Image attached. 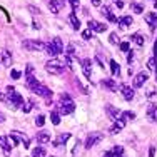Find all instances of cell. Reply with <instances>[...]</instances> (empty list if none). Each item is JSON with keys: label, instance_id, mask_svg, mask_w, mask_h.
<instances>
[{"label": "cell", "instance_id": "cell-1", "mask_svg": "<svg viewBox=\"0 0 157 157\" xmlns=\"http://www.w3.org/2000/svg\"><path fill=\"white\" fill-rule=\"evenodd\" d=\"M5 94H7V105H9L10 109L15 110V109H18V107H22L24 99H22V95L15 90V87L9 85V87L5 89Z\"/></svg>", "mask_w": 157, "mask_h": 157}, {"label": "cell", "instance_id": "cell-10", "mask_svg": "<svg viewBox=\"0 0 157 157\" xmlns=\"http://www.w3.org/2000/svg\"><path fill=\"white\" fill-rule=\"evenodd\" d=\"M105 112H107V115H109L110 119H114V121H117V119H119V115L122 114V112L119 110L117 107H114L112 104H107V105H105Z\"/></svg>", "mask_w": 157, "mask_h": 157}, {"label": "cell", "instance_id": "cell-21", "mask_svg": "<svg viewBox=\"0 0 157 157\" xmlns=\"http://www.w3.org/2000/svg\"><path fill=\"white\" fill-rule=\"evenodd\" d=\"M102 85L107 89V90H110V92L117 90V84H115L114 78H105V80H102Z\"/></svg>", "mask_w": 157, "mask_h": 157}, {"label": "cell", "instance_id": "cell-5", "mask_svg": "<svg viewBox=\"0 0 157 157\" xmlns=\"http://www.w3.org/2000/svg\"><path fill=\"white\" fill-rule=\"evenodd\" d=\"M22 47L29 52H39V50H45V44L40 42V40H32V39H27L22 42Z\"/></svg>", "mask_w": 157, "mask_h": 157}, {"label": "cell", "instance_id": "cell-49", "mask_svg": "<svg viewBox=\"0 0 157 157\" xmlns=\"http://www.w3.org/2000/svg\"><path fill=\"white\" fill-rule=\"evenodd\" d=\"M155 72H157V67H155Z\"/></svg>", "mask_w": 157, "mask_h": 157}, {"label": "cell", "instance_id": "cell-13", "mask_svg": "<svg viewBox=\"0 0 157 157\" xmlns=\"http://www.w3.org/2000/svg\"><path fill=\"white\" fill-rule=\"evenodd\" d=\"M89 29H90V30H95V32H105L107 25L100 24V22H97V20H89Z\"/></svg>", "mask_w": 157, "mask_h": 157}, {"label": "cell", "instance_id": "cell-3", "mask_svg": "<svg viewBox=\"0 0 157 157\" xmlns=\"http://www.w3.org/2000/svg\"><path fill=\"white\" fill-rule=\"evenodd\" d=\"M63 67H65L63 60H57V59H52V60H48L45 63V70L48 74H52V75H60V74H63Z\"/></svg>", "mask_w": 157, "mask_h": 157}, {"label": "cell", "instance_id": "cell-22", "mask_svg": "<svg viewBox=\"0 0 157 157\" xmlns=\"http://www.w3.org/2000/svg\"><path fill=\"white\" fill-rule=\"evenodd\" d=\"M100 12H102V15H105L107 20H110V22H117V17H115L114 13L110 12V9H109L107 5H104L102 9H100Z\"/></svg>", "mask_w": 157, "mask_h": 157}, {"label": "cell", "instance_id": "cell-15", "mask_svg": "<svg viewBox=\"0 0 157 157\" xmlns=\"http://www.w3.org/2000/svg\"><path fill=\"white\" fill-rule=\"evenodd\" d=\"M82 70H84L85 77L90 78V75H92V62L89 60V59H84V60H82Z\"/></svg>", "mask_w": 157, "mask_h": 157}, {"label": "cell", "instance_id": "cell-48", "mask_svg": "<svg viewBox=\"0 0 157 157\" xmlns=\"http://www.w3.org/2000/svg\"><path fill=\"white\" fill-rule=\"evenodd\" d=\"M3 121H5V117H3V114L0 112V122H3Z\"/></svg>", "mask_w": 157, "mask_h": 157}, {"label": "cell", "instance_id": "cell-34", "mask_svg": "<svg viewBox=\"0 0 157 157\" xmlns=\"http://www.w3.org/2000/svg\"><path fill=\"white\" fill-rule=\"evenodd\" d=\"M130 9H132L136 13H142V12H144V7H142L140 3H132V5H130Z\"/></svg>", "mask_w": 157, "mask_h": 157}, {"label": "cell", "instance_id": "cell-11", "mask_svg": "<svg viewBox=\"0 0 157 157\" xmlns=\"http://www.w3.org/2000/svg\"><path fill=\"white\" fill-rule=\"evenodd\" d=\"M145 22L149 24V27H151V30H155V29H157V12L145 13Z\"/></svg>", "mask_w": 157, "mask_h": 157}, {"label": "cell", "instance_id": "cell-27", "mask_svg": "<svg viewBox=\"0 0 157 157\" xmlns=\"http://www.w3.org/2000/svg\"><path fill=\"white\" fill-rule=\"evenodd\" d=\"M37 140L42 142V144H47V142H50V134L48 132H39L37 134Z\"/></svg>", "mask_w": 157, "mask_h": 157}, {"label": "cell", "instance_id": "cell-6", "mask_svg": "<svg viewBox=\"0 0 157 157\" xmlns=\"http://www.w3.org/2000/svg\"><path fill=\"white\" fill-rule=\"evenodd\" d=\"M102 139H104V134L102 132H90V134H89V137H87V140H85V147H87V149L94 147V145L99 144Z\"/></svg>", "mask_w": 157, "mask_h": 157}, {"label": "cell", "instance_id": "cell-28", "mask_svg": "<svg viewBox=\"0 0 157 157\" xmlns=\"http://www.w3.org/2000/svg\"><path fill=\"white\" fill-rule=\"evenodd\" d=\"M50 121H52V124H54V125H59V124H60V112L52 110V112H50Z\"/></svg>", "mask_w": 157, "mask_h": 157}, {"label": "cell", "instance_id": "cell-41", "mask_svg": "<svg viewBox=\"0 0 157 157\" xmlns=\"http://www.w3.org/2000/svg\"><path fill=\"white\" fill-rule=\"evenodd\" d=\"M75 54V48H74L72 44H69V47H67V55H74Z\"/></svg>", "mask_w": 157, "mask_h": 157}, {"label": "cell", "instance_id": "cell-12", "mask_svg": "<svg viewBox=\"0 0 157 157\" xmlns=\"http://www.w3.org/2000/svg\"><path fill=\"white\" fill-rule=\"evenodd\" d=\"M62 5H63V0H50V2H48V9H50V12L55 13V15L62 10Z\"/></svg>", "mask_w": 157, "mask_h": 157}, {"label": "cell", "instance_id": "cell-25", "mask_svg": "<svg viewBox=\"0 0 157 157\" xmlns=\"http://www.w3.org/2000/svg\"><path fill=\"white\" fill-rule=\"evenodd\" d=\"M69 22H70V25H72L74 30H78V29H80V22H78V18H77L75 13H70V15H69Z\"/></svg>", "mask_w": 157, "mask_h": 157}, {"label": "cell", "instance_id": "cell-29", "mask_svg": "<svg viewBox=\"0 0 157 157\" xmlns=\"http://www.w3.org/2000/svg\"><path fill=\"white\" fill-rule=\"evenodd\" d=\"M110 63V72H112V75H117L119 77V74H121V67H119V63L117 62H115V60H110L109 62Z\"/></svg>", "mask_w": 157, "mask_h": 157}, {"label": "cell", "instance_id": "cell-14", "mask_svg": "<svg viewBox=\"0 0 157 157\" xmlns=\"http://www.w3.org/2000/svg\"><path fill=\"white\" fill-rule=\"evenodd\" d=\"M121 92H122V95H124L125 100H132L134 95H136L134 87H129V85H122V87H121Z\"/></svg>", "mask_w": 157, "mask_h": 157}, {"label": "cell", "instance_id": "cell-37", "mask_svg": "<svg viewBox=\"0 0 157 157\" xmlns=\"http://www.w3.org/2000/svg\"><path fill=\"white\" fill-rule=\"evenodd\" d=\"M119 47H121V50L122 52H129V42H121V44H119Z\"/></svg>", "mask_w": 157, "mask_h": 157}, {"label": "cell", "instance_id": "cell-4", "mask_svg": "<svg viewBox=\"0 0 157 157\" xmlns=\"http://www.w3.org/2000/svg\"><path fill=\"white\" fill-rule=\"evenodd\" d=\"M9 139L12 140V144H13V145L24 144V147H29V145H30V139H29V137L25 136V134L17 132V130H12V132H10Z\"/></svg>", "mask_w": 157, "mask_h": 157}, {"label": "cell", "instance_id": "cell-9", "mask_svg": "<svg viewBox=\"0 0 157 157\" xmlns=\"http://www.w3.org/2000/svg\"><path fill=\"white\" fill-rule=\"evenodd\" d=\"M147 119L151 122H155L157 121V104L154 102H151L147 105Z\"/></svg>", "mask_w": 157, "mask_h": 157}, {"label": "cell", "instance_id": "cell-26", "mask_svg": "<svg viewBox=\"0 0 157 157\" xmlns=\"http://www.w3.org/2000/svg\"><path fill=\"white\" fill-rule=\"evenodd\" d=\"M45 52H47L48 55H50V57H57V55H59L57 48L54 47V44H52V42H48V44H45Z\"/></svg>", "mask_w": 157, "mask_h": 157}, {"label": "cell", "instance_id": "cell-32", "mask_svg": "<svg viewBox=\"0 0 157 157\" xmlns=\"http://www.w3.org/2000/svg\"><path fill=\"white\" fill-rule=\"evenodd\" d=\"M45 155V149L44 147H35L32 151V157H44Z\"/></svg>", "mask_w": 157, "mask_h": 157}, {"label": "cell", "instance_id": "cell-42", "mask_svg": "<svg viewBox=\"0 0 157 157\" xmlns=\"http://www.w3.org/2000/svg\"><path fill=\"white\" fill-rule=\"evenodd\" d=\"M132 60H134V52L130 50L129 54H127V62H129V63H132Z\"/></svg>", "mask_w": 157, "mask_h": 157}, {"label": "cell", "instance_id": "cell-2", "mask_svg": "<svg viewBox=\"0 0 157 157\" xmlns=\"http://www.w3.org/2000/svg\"><path fill=\"white\" fill-rule=\"evenodd\" d=\"M74 109H75V104H74V100L70 99L69 94H62L60 95V104H59V110H60V114L67 115V114H72Z\"/></svg>", "mask_w": 157, "mask_h": 157}, {"label": "cell", "instance_id": "cell-44", "mask_svg": "<svg viewBox=\"0 0 157 157\" xmlns=\"http://www.w3.org/2000/svg\"><path fill=\"white\" fill-rule=\"evenodd\" d=\"M70 3H72L74 9H77V7H78V0H70Z\"/></svg>", "mask_w": 157, "mask_h": 157}, {"label": "cell", "instance_id": "cell-31", "mask_svg": "<svg viewBox=\"0 0 157 157\" xmlns=\"http://www.w3.org/2000/svg\"><path fill=\"white\" fill-rule=\"evenodd\" d=\"M122 117L121 119H124V121L127 122V121H134V119H136V114H134V112H130V110H125V112H122Z\"/></svg>", "mask_w": 157, "mask_h": 157}, {"label": "cell", "instance_id": "cell-23", "mask_svg": "<svg viewBox=\"0 0 157 157\" xmlns=\"http://www.w3.org/2000/svg\"><path fill=\"white\" fill-rule=\"evenodd\" d=\"M124 125H125V121H124V119H121V117H119V119H117V122H115V124L112 125L110 132H112V134H117V132H121V130L124 129Z\"/></svg>", "mask_w": 157, "mask_h": 157}, {"label": "cell", "instance_id": "cell-43", "mask_svg": "<svg viewBox=\"0 0 157 157\" xmlns=\"http://www.w3.org/2000/svg\"><path fill=\"white\" fill-rule=\"evenodd\" d=\"M154 154H155V147H151L149 149V157H154Z\"/></svg>", "mask_w": 157, "mask_h": 157}, {"label": "cell", "instance_id": "cell-39", "mask_svg": "<svg viewBox=\"0 0 157 157\" xmlns=\"http://www.w3.org/2000/svg\"><path fill=\"white\" fill-rule=\"evenodd\" d=\"M147 67L151 70H155V59H149V62H147Z\"/></svg>", "mask_w": 157, "mask_h": 157}, {"label": "cell", "instance_id": "cell-36", "mask_svg": "<svg viewBox=\"0 0 157 157\" xmlns=\"http://www.w3.org/2000/svg\"><path fill=\"white\" fill-rule=\"evenodd\" d=\"M109 42H110V44H119V37H117V33H115V32H112V33H110Z\"/></svg>", "mask_w": 157, "mask_h": 157}, {"label": "cell", "instance_id": "cell-38", "mask_svg": "<svg viewBox=\"0 0 157 157\" xmlns=\"http://www.w3.org/2000/svg\"><path fill=\"white\" fill-rule=\"evenodd\" d=\"M82 37H84L85 40H89V39L92 37V30H90V29H87V30H84V32H82Z\"/></svg>", "mask_w": 157, "mask_h": 157}, {"label": "cell", "instance_id": "cell-47", "mask_svg": "<svg viewBox=\"0 0 157 157\" xmlns=\"http://www.w3.org/2000/svg\"><path fill=\"white\" fill-rule=\"evenodd\" d=\"M154 54H155V59H157V40H155V44H154Z\"/></svg>", "mask_w": 157, "mask_h": 157}, {"label": "cell", "instance_id": "cell-17", "mask_svg": "<svg viewBox=\"0 0 157 157\" xmlns=\"http://www.w3.org/2000/svg\"><path fill=\"white\" fill-rule=\"evenodd\" d=\"M0 147H2L3 154H5L7 157L10 155L12 149H10V144H9V137H0Z\"/></svg>", "mask_w": 157, "mask_h": 157}, {"label": "cell", "instance_id": "cell-16", "mask_svg": "<svg viewBox=\"0 0 157 157\" xmlns=\"http://www.w3.org/2000/svg\"><path fill=\"white\" fill-rule=\"evenodd\" d=\"M25 82H27V87L33 90V89L39 85V82H37V77L33 75V74H25Z\"/></svg>", "mask_w": 157, "mask_h": 157}, {"label": "cell", "instance_id": "cell-46", "mask_svg": "<svg viewBox=\"0 0 157 157\" xmlns=\"http://www.w3.org/2000/svg\"><path fill=\"white\" fill-rule=\"evenodd\" d=\"M92 5L99 7V5H100V0H92Z\"/></svg>", "mask_w": 157, "mask_h": 157}, {"label": "cell", "instance_id": "cell-30", "mask_svg": "<svg viewBox=\"0 0 157 157\" xmlns=\"http://www.w3.org/2000/svg\"><path fill=\"white\" fill-rule=\"evenodd\" d=\"M130 40H132L134 44H137V45H144L145 39L140 35V33H134V35H130Z\"/></svg>", "mask_w": 157, "mask_h": 157}, {"label": "cell", "instance_id": "cell-8", "mask_svg": "<svg viewBox=\"0 0 157 157\" xmlns=\"http://www.w3.org/2000/svg\"><path fill=\"white\" fill-rule=\"evenodd\" d=\"M32 92H33V94H37V95H40V97H44V99H48V97H52V90H50L48 87H45V85H42V84H39Z\"/></svg>", "mask_w": 157, "mask_h": 157}, {"label": "cell", "instance_id": "cell-35", "mask_svg": "<svg viewBox=\"0 0 157 157\" xmlns=\"http://www.w3.org/2000/svg\"><path fill=\"white\" fill-rule=\"evenodd\" d=\"M35 124H37V127H42L45 124V115H39V117L35 119Z\"/></svg>", "mask_w": 157, "mask_h": 157}, {"label": "cell", "instance_id": "cell-40", "mask_svg": "<svg viewBox=\"0 0 157 157\" xmlns=\"http://www.w3.org/2000/svg\"><path fill=\"white\" fill-rule=\"evenodd\" d=\"M10 75H12V78H13V80H18V78H20V75H22V74L18 72V70H12V74H10Z\"/></svg>", "mask_w": 157, "mask_h": 157}, {"label": "cell", "instance_id": "cell-7", "mask_svg": "<svg viewBox=\"0 0 157 157\" xmlns=\"http://www.w3.org/2000/svg\"><path fill=\"white\" fill-rule=\"evenodd\" d=\"M147 78H149V75L145 72H139L136 77H134V80H132V87L134 89H139V87H142V85L147 82Z\"/></svg>", "mask_w": 157, "mask_h": 157}, {"label": "cell", "instance_id": "cell-24", "mask_svg": "<svg viewBox=\"0 0 157 157\" xmlns=\"http://www.w3.org/2000/svg\"><path fill=\"white\" fill-rule=\"evenodd\" d=\"M50 42L54 44V47L57 48L59 54H63V44H62V39H60V37H54V39L50 40Z\"/></svg>", "mask_w": 157, "mask_h": 157}, {"label": "cell", "instance_id": "cell-18", "mask_svg": "<svg viewBox=\"0 0 157 157\" xmlns=\"http://www.w3.org/2000/svg\"><path fill=\"white\" fill-rule=\"evenodd\" d=\"M132 17L130 15H125V17H121V18H117V24H119V27L121 29H127L129 25H132Z\"/></svg>", "mask_w": 157, "mask_h": 157}, {"label": "cell", "instance_id": "cell-45", "mask_svg": "<svg viewBox=\"0 0 157 157\" xmlns=\"http://www.w3.org/2000/svg\"><path fill=\"white\" fill-rule=\"evenodd\" d=\"M115 3H117V7H121V9L124 7V2H122V0H115Z\"/></svg>", "mask_w": 157, "mask_h": 157}, {"label": "cell", "instance_id": "cell-19", "mask_svg": "<svg viewBox=\"0 0 157 157\" xmlns=\"http://www.w3.org/2000/svg\"><path fill=\"white\" fill-rule=\"evenodd\" d=\"M0 60H2V63L5 67H10V63H12V55H10V52H7V50L0 52Z\"/></svg>", "mask_w": 157, "mask_h": 157}, {"label": "cell", "instance_id": "cell-20", "mask_svg": "<svg viewBox=\"0 0 157 157\" xmlns=\"http://www.w3.org/2000/svg\"><path fill=\"white\" fill-rule=\"evenodd\" d=\"M69 137H70V134H59L57 136V139L54 140V147H60L62 144H65L67 140H69Z\"/></svg>", "mask_w": 157, "mask_h": 157}, {"label": "cell", "instance_id": "cell-33", "mask_svg": "<svg viewBox=\"0 0 157 157\" xmlns=\"http://www.w3.org/2000/svg\"><path fill=\"white\" fill-rule=\"evenodd\" d=\"M33 109V102L32 100H27V102H25V105H22V110L25 112V114H27V112H30Z\"/></svg>", "mask_w": 157, "mask_h": 157}]
</instances>
